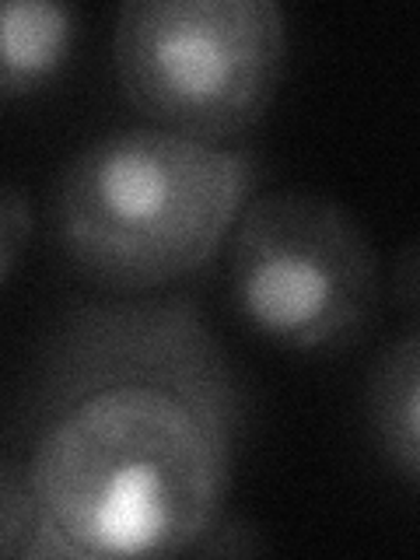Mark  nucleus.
<instances>
[{
	"mask_svg": "<svg viewBox=\"0 0 420 560\" xmlns=\"http://www.w3.org/2000/svg\"><path fill=\"white\" fill-rule=\"evenodd\" d=\"M242 385L192 294L74 305L28 410L22 560L183 557L224 515Z\"/></svg>",
	"mask_w": 420,
	"mask_h": 560,
	"instance_id": "1",
	"label": "nucleus"
},
{
	"mask_svg": "<svg viewBox=\"0 0 420 560\" xmlns=\"http://www.w3.org/2000/svg\"><path fill=\"white\" fill-rule=\"evenodd\" d=\"M259 183V154L127 127L95 137L60 172L52 221L95 288L154 294L221 249Z\"/></svg>",
	"mask_w": 420,
	"mask_h": 560,
	"instance_id": "2",
	"label": "nucleus"
},
{
	"mask_svg": "<svg viewBox=\"0 0 420 560\" xmlns=\"http://www.w3.org/2000/svg\"><path fill=\"white\" fill-rule=\"evenodd\" d=\"M113 63L151 127L224 144L270 109L288 63V11L277 0H127Z\"/></svg>",
	"mask_w": 420,
	"mask_h": 560,
	"instance_id": "3",
	"label": "nucleus"
},
{
	"mask_svg": "<svg viewBox=\"0 0 420 560\" xmlns=\"http://www.w3.org/2000/svg\"><path fill=\"white\" fill-rule=\"evenodd\" d=\"M228 273L245 326L302 354L354 347L382 302L378 253L364 224L308 189L249 197Z\"/></svg>",
	"mask_w": 420,
	"mask_h": 560,
	"instance_id": "4",
	"label": "nucleus"
},
{
	"mask_svg": "<svg viewBox=\"0 0 420 560\" xmlns=\"http://www.w3.org/2000/svg\"><path fill=\"white\" fill-rule=\"evenodd\" d=\"M78 32V8L63 0H0V102L60 81Z\"/></svg>",
	"mask_w": 420,
	"mask_h": 560,
	"instance_id": "5",
	"label": "nucleus"
},
{
	"mask_svg": "<svg viewBox=\"0 0 420 560\" xmlns=\"http://www.w3.org/2000/svg\"><path fill=\"white\" fill-rule=\"evenodd\" d=\"M368 424L396 477L417 487L420 477V337L407 329L368 372Z\"/></svg>",
	"mask_w": 420,
	"mask_h": 560,
	"instance_id": "6",
	"label": "nucleus"
},
{
	"mask_svg": "<svg viewBox=\"0 0 420 560\" xmlns=\"http://www.w3.org/2000/svg\"><path fill=\"white\" fill-rule=\"evenodd\" d=\"M35 525H39V508H35L25 466L0 459V560H22Z\"/></svg>",
	"mask_w": 420,
	"mask_h": 560,
	"instance_id": "7",
	"label": "nucleus"
},
{
	"mask_svg": "<svg viewBox=\"0 0 420 560\" xmlns=\"http://www.w3.org/2000/svg\"><path fill=\"white\" fill-rule=\"evenodd\" d=\"M35 232L32 203L18 186L0 183V284L11 277L18 259L28 253V242Z\"/></svg>",
	"mask_w": 420,
	"mask_h": 560,
	"instance_id": "8",
	"label": "nucleus"
},
{
	"mask_svg": "<svg viewBox=\"0 0 420 560\" xmlns=\"http://www.w3.org/2000/svg\"><path fill=\"white\" fill-rule=\"evenodd\" d=\"M267 550V539H262L249 522L221 515L214 525L207 529V536L192 547L197 557H249Z\"/></svg>",
	"mask_w": 420,
	"mask_h": 560,
	"instance_id": "9",
	"label": "nucleus"
},
{
	"mask_svg": "<svg viewBox=\"0 0 420 560\" xmlns=\"http://www.w3.org/2000/svg\"><path fill=\"white\" fill-rule=\"evenodd\" d=\"M393 302H399L407 312L417 305V249L402 245L399 259L393 262Z\"/></svg>",
	"mask_w": 420,
	"mask_h": 560,
	"instance_id": "10",
	"label": "nucleus"
}]
</instances>
